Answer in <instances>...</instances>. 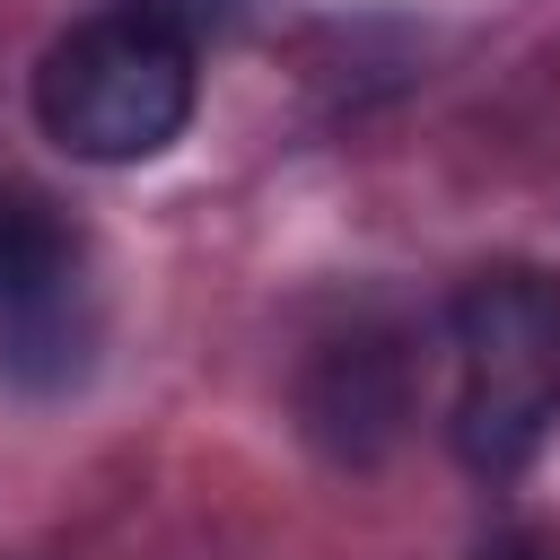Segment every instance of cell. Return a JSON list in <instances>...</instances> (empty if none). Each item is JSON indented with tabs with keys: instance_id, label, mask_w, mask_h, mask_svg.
Returning <instances> with one entry per match:
<instances>
[{
	"instance_id": "6da1fadb",
	"label": "cell",
	"mask_w": 560,
	"mask_h": 560,
	"mask_svg": "<svg viewBox=\"0 0 560 560\" xmlns=\"http://www.w3.org/2000/svg\"><path fill=\"white\" fill-rule=\"evenodd\" d=\"M192 96H201L192 44L158 9L79 18L44 52V70H35V122H44V140L70 149V158H88V166H140V158L175 149L184 122H192Z\"/></svg>"
},
{
	"instance_id": "7a4b0ae2",
	"label": "cell",
	"mask_w": 560,
	"mask_h": 560,
	"mask_svg": "<svg viewBox=\"0 0 560 560\" xmlns=\"http://www.w3.org/2000/svg\"><path fill=\"white\" fill-rule=\"evenodd\" d=\"M455 455L516 472L560 420V280L499 262L455 298Z\"/></svg>"
},
{
	"instance_id": "3957f363",
	"label": "cell",
	"mask_w": 560,
	"mask_h": 560,
	"mask_svg": "<svg viewBox=\"0 0 560 560\" xmlns=\"http://www.w3.org/2000/svg\"><path fill=\"white\" fill-rule=\"evenodd\" d=\"M88 350L79 236L44 192H0V376L61 385Z\"/></svg>"
},
{
	"instance_id": "277c9868",
	"label": "cell",
	"mask_w": 560,
	"mask_h": 560,
	"mask_svg": "<svg viewBox=\"0 0 560 560\" xmlns=\"http://www.w3.org/2000/svg\"><path fill=\"white\" fill-rule=\"evenodd\" d=\"M402 411H411V376H402V350L385 332H350V341L315 350V368H306V429L332 455H350V464L385 455Z\"/></svg>"
}]
</instances>
